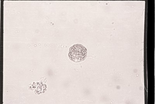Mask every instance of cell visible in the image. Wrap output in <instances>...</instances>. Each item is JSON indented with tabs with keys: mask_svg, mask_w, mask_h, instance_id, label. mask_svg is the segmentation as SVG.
<instances>
[{
	"mask_svg": "<svg viewBox=\"0 0 155 104\" xmlns=\"http://www.w3.org/2000/svg\"><path fill=\"white\" fill-rule=\"evenodd\" d=\"M87 54V49L80 44H76L71 47L68 56L71 60L79 62L85 60Z\"/></svg>",
	"mask_w": 155,
	"mask_h": 104,
	"instance_id": "obj_1",
	"label": "cell"
}]
</instances>
